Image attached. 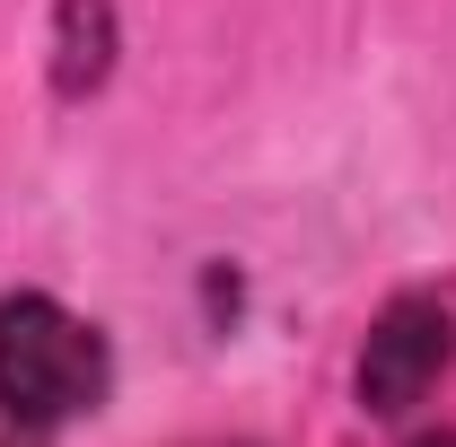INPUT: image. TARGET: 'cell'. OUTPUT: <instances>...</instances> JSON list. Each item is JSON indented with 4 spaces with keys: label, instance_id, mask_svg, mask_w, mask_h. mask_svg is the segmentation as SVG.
Segmentation results:
<instances>
[{
    "label": "cell",
    "instance_id": "obj_2",
    "mask_svg": "<svg viewBox=\"0 0 456 447\" xmlns=\"http://www.w3.org/2000/svg\"><path fill=\"white\" fill-rule=\"evenodd\" d=\"M456 369V316L439 289H403L387 298L378 316H369V334H360V360H351V394H360V412L369 421H412L439 378Z\"/></svg>",
    "mask_w": 456,
    "mask_h": 447
},
{
    "label": "cell",
    "instance_id": "obj_1",
    "mask_svg": "<svg viewBox=\"0 0 456 447\" xmlns=\"http://www.w3.org/2000/svg\"><path fill=\"white\" fill-rule=\"evenodd\" d=\"M114 394V351L88 316H70L53 289H9L0 298V421L45 439L61 421L97 412Z\"/></svg>",
    "mask_w": 456,
    "mask_h": 447
},
{
    "label": "cell",
    "instance_id": "obj_4",
    "mask_svg": "<svg viewBox=\"0 0 456 447\" xmlns=\"http://www.w3.org/2000/svg\"><path fill=\"white\" fill-rule=\"evenodd\" d=\"M0 447H36V439H27V430H9V439H0Z\"/></svg>",
    "mask_w": 456,
    "mask_h": 447
},
{
    "label": "cell",
    "instance_id": "obj_3",
    "mask_svg": "<svg viewBox=\"0 0 456 447\" xmlns=\"http://www.w3.org/2000/svg\"><path fill=\"white\" fill-rule=\"evenodd\" d=\"M114 53H123V18L114 0H53V97L61 106H88L114 79Z\"/></svg>",
    "mask_w": 456,
    "mask_h": 447
}]
</instances>
